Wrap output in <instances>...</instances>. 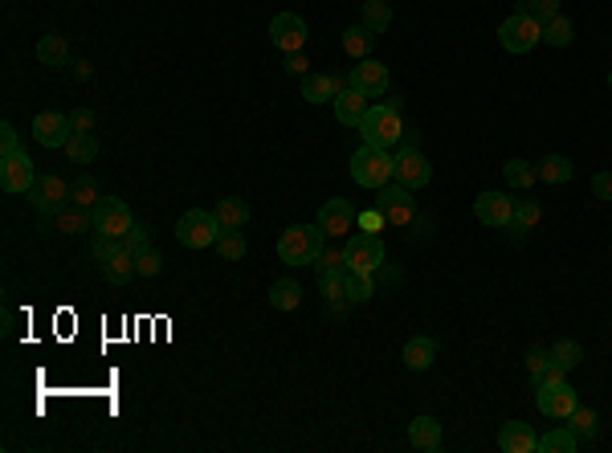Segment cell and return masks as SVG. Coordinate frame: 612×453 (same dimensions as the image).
I'll use <instances>...</instances> for the list:
<instances>
[{"label":"cell","instance_id":"51","mask_svg":"<svg viewBox=\"0 0 612 453\" xmlns=\"http://www.w3.org/2000/svg\"><path fill=\"white\" fill-rule=\"evenodd\" d=\"M12 151H20V143H17V131L4 123V127H0V155H12Z\"/></svg>","mask_w":612,"mask_h":453},{"label":"cell","instance_id":"41","mask_svg":"<svg viewBox=\"0 0 612 453\" xmlns=\"http://www.w3.org/2000/svg\"><path fill=\"white\" fill-rule=\"evenodd\" d=\"M70 201L82 204V209H94L102 196H99V188H94V180H78V184H70Z\"/></svg>","mask_w":612,"mask_h":453},{"label":"cell","instance_id":"56","mask_svg":"<svg viewBox=\"0 0 612 453\" xmlns=\"http://www.w3.org/2000/svg\"><path fill=\"white\" fill-rule=\"evenodd\" d=\"M608 86H612V70H608Z\"/></svg>","mask_w":612,"mask_h":453},{"label":"cell","instance_id":"29","mask_svg":"<svg viewBox=\"0 0 612 453\" xmlns=\"http://www.w3.org/2000/svg\"><path fill=\"white\" fill-rule=\"evenodd\" d=\"M547 360H552V368H560V372L568 376L572 368H580L584 347H580L576 339H560V343H552V352H547Z\"/></svg>","mask_w":612,"mask_h":453},{"label":"cell","instance_id":"53","mask_svg":"<svg viewBox=\"0 0 612 453\" xmlns=\"http://www.w3.org/2000/svg\"><path fill=\"white\" fill-rule=\"evenodd\" d=\"M401 147H421V131H409V127H404V135H401Z\"/></svg>","mask_w":612,"mask_h":453},{"label":"cell","instance_id":"4","mask_svg":"<svg viewBox=\"0 0 612 453\" xmlns=\"http://www.w3.org/2000/svg\"><path fill=\"white\" fill-rule=\"evenodd\" d=\"M498 41H502V50L506 53H531L543 41V25L527 9H514L511 17L498 25Z\"/></svg>","mask_w":612,"mask_h":453},{"label":"cell","instance_id":"49","mask_svg":"<svg viewBox=\"0 0 612 453\" xmlns=\"http://www.w3.org/2000/svg\"><path fill=\"white\" fill-rule=\"evenodd\" d=\"M70 123H74V131H94V111L91 107H78V111H70Z\"/></svg>","mask_w":612,"mask_h":453},{"label":"cell","instance_id":"10","mask_svg":"<svg viewBox=\"0 0 612 453\" xmlns=\"http://www.w3.org/2000/svg\"><path fill=\"white\" fill-rule=\"evenodd\" d=\"M33 139H37L41 147H50V151L66 147V143L74 139V123H70V115L41 111L37 119H33Z\"/></svg>","mask_w":612,"mask_h":453},{"label":"cell","instance_id":"28","mask_svg":"<svg viewBox=\"0 0 612 453\" xmlns=\"http://www.w3.org/2000/svg\"><path fill=\"white\" fill-rule=\"evenodd\" d=\"M343 50H347V58H371V50H376V33L368 29V25H352V29L343 33Z\"/></svg>","mask_w":612,"mask_h":453},{"label":"cell","instance_id":"46","mask_svg":"<svg viewBox=\"0 0 612 453\" xmlns=\"http://www.w3.org/2000/svg\"><path fill=\"white\" fill-rule=\"evenodd\" d=\"M319 270H343V266H347V258H343V250H327V245H322L319 250Z\"/></svg>","mask_w":612,"mask_h":453},{"label":"cell","instance_id":"48","mask_svg":"<svg viewBox=\"0 0 612 453\" xmlns=\"http://www.w3.org/2000/svg\"><path fill=\"white\" fill-rule=\"evenodd\" d=\"M592 196L612 201V171H596V176H592Z\"/></svg>","mask_w":612,"mask_h":453},{"label":"cell","instance_id":"27","mask_svg":"<svg viewBox=\"0 0 612 453\" xmlns=\"http://www.w3.org/2000/svg\"><path fill=\"white\" fill-rule=\"evenodd\" d=\"M535 171H539L543 184H568V180H572V160L560 155V151H552V155H543Z\"/></svg>","mask_w":612,"mask_h":453},{"label":"cell","instance_id":"26","mask_svg":"<svg viewBox=\"0 0 612 453\" xmlns=\"http://www.w3.org/2000/svg\"><path fill=\"white\" fill-rule=\"evenodd\" d=\"M335 78L331 74H306L302 78V99L311 102V107H319V102H335Z\"/></svg>","mask_w":612,"mask_h":453},{"label":"cell","instance_id":"30","mask_svg":"<svg viewBox=\"0 0 612 453\" xmlns=\"http://www.w3.org/2000/svg\"><path fill=\"white\" fill-rule=\"evenodd\" d=\"M360 25H368V29L376 33V37H380V33L392 25V4H388V0H363Z\"/></svg>","mask_w":612,"mask_h":453},{"label":"cell","instance_id":"37","mask_svg":"<svg viewBox=\"0 0 612 453\" xmlns=\"http://www.w3.org/2000/svg\"><path fill=\"white\" fill-rule=\"evenodd\" d=\"M572 37H576V25L568 17H552L547 25H543V41H547V45H555V50L572 45Z\"/></svg>","mask_w":612,"mask_h":453},{"label":"cell","instance_id":"9","mask_svg":"<svg viewBox=\"0 0 612 453\" xmlns=\"http://www.w3.org/2000/svg\"><path fill=\"white\" fill-rule=\"evenodd\" d=\"M91 212H94V233H102V237H127V229L135 225L131 209L123 201H115V196H102Z\"/></svg>","mask_w":612,"mask_h":453},{"label":"cell","instance_id":"38","mask_svg":"<svg viewBox=\"0 0 612 453\" xmlns=\"http://www.w3.org/2000/svg\"><path fill=\"white\" fill-rule=\"evenodd\" d=\"M217 253H221L225 262H242V258H245L242 229H221V233H217Z\"/></svg>","mask_w":612,"mask_h":453},{"label":"cell","instance_id":"36","mask_svg":"<svg viewBox=\"0 0 612 453\" xmlns=\"http://www.w3.org/2000/svg\"><path fill=\"white\" fill-rule=\"evenodd\" d=\"M502 176H506V184L519 188V192H527L535 180H539V171H535L527 160H506V163H502Z\"/></svg>","mask_w":612,"mask_h":453},{"label":"cell","instance_id":"40","mask_svg":"<svg viewBox=\"0 0 612 453\" xmlns=\"http://www.w3.org/2000/svg\"><path fill=\"white\" fill-rule=\"evenodd\" d=\"M319 290L331 302H339L343 290H347V266L343 270H319Z\"/></svg>","mask_w":612,"mask_h":453},{"label":"cell","instance_id":"14","mask_svg":"<svg viewBox=\"0 0 612 453\" xmlns=\"http://www.w3.org/2000/svg\"><path fill=\"white\" fill-rule=\"evenodd\" d=\"M433 180V168L429 160L421 155V147H401L396 151V184H404V188H425V184Z\"/></svg>","mask_w":612,"mask_h":453},{"label":"cell","instance_id":"2","mask_svg":"<svg viewBox=\"0 0 612 453\" xmlns=\"http://www.w3.org/2000/svg\"><path fill=\"white\" fill-rule=\"evenodd\" d=\"M327 242V233L319 225H290V229L278 237V258L286 266H311L319 262V250Z\"/></svg>","mask_w":612,"mask_h":453},{"label":"cell","instance_id":"35","mask_svg":"<svg viewBox=\"0 0 612 453\" xmlns=\"http://www.w3.org/2000/svg\"><path fill=\"white\" fill-rule=\"evenodd\" d=\"M568 429H572V433L580 437V441H592L596 429H600V421H596V413L588 409V404H576L572 417H568Z\"/></svg>","mask_w":612,"mask_h":453},{"label":"cell","instance_id":"32","mask_svg":"<svg viewBox=\"0 0 612 453\" xmlns=\"http://www.w3.org/2000/svg\"><path fill=\"white\" fill-rule=\"evenodd\" d=\"M66 155H70V163H94L99 160V139H94L91 131H74V139L66 143Z\"/></svg>","mask_w":612,"mask_h":453},{"label":"cell","instance_id":"19","mask_svg":"<svg viewBox=\"0 0 612 453\" xmlns=\"http://www.w3.org/2000/svg\"><path fill=\"white\" fill-rule=\"evenodd\" d=\"M498 449L502 453H535L539 449V437L527 421H506L498 429Z\"/></svg>","mask_w":612,"mask_h":453},{"label":"cell","instance_id":"43","mask_svg":"<svg viewBox=\"0 0 612 453\" xmlns=\"http://www.w3.org/2000/svg\"><path fill=\"white\" fill-rule=\"evenodd\" d=\"M135 270H139V278H155V274L163 270V258H160V250H143L139 258H135Z\"/></svg>","mask_w":612,"mask_h":453},{"label":"cell","instance_id":"12","mask_svg":"<svg viewBox=\"0 0 612 453\" xmlns=\"http://www.w3.org/2000/svg\"><path fill=\"white\" fill-rule=\"evenodd\" d=\"M37 171H33V160L25 155V147L12 151V155H0V188L4 192H29Z\"/></svg>","mask_w":612,"mask_h":453},{"label":"cell","instance_id":"24","mask_svg":"<svg viewBox=\"0 0 612 453\" xmlns=\"http://www.w3.org/2000/svg\"><path fill=\"white\" fill-rule=\"evenodd\" d=\"M37 61L41 66H53V70L70 66V41L61 37V33H45V37L37 41Z\"/></svg>","mask_w":612,"mask_h":453},{"label":"cell","instance_id":"34","mask_svg":"<svg viewBox=\"0 0 612 453\" xmlns=\"http://www.w3.org/2000/svg\"><path fill=\"white\" fill-rule=\"evenodd\" d=\"M539 217H543L539 201H519L514 204V217H511V233L514 237H527V233L539 225Z\"/></svg>","mask_w":612,"mask_h":453},{"label":"cell","instance_id":"6","mask_svg":"<svg viewBox=\"0 0 612 453\" xmlns=\"http://www.w3.org/2000/svg\"><path fill=\"white\" fill-rule=\"evenodd\" d=\"M535 404H539L543 417L568 421L572 409L580 404V396H576V388L568 380H535Z\"/></svg>","mask_w":612,"mask_h":453},{"label":"cell","instance_id":"44","mask_svg":"<svg viewBox=\"0 0 612 453\" xmlns=\"http://www.w3.org/2000/svg\"><path fill=\"white\" fill-rule=\"evenodd\" d=\"M527 12H531L539 25H547L552 17H560V0H527Z\"/></svg>","mask_w":612,"mask_h":453},{"label":"cell","instance_id":"8","mask_svg":"<svg viewBox=\"0 0 612 453\" xmlns=\"http://www.w3.org/2000/svg\"><path fill=\"white\" fill-rule=\"evenodd\" d=\"M25 196H29V204L41 212V217H53L61 204H70V184L61 180V176H37Z\"/></svg>","mask_w":612,"mask_h":453},{"label":"cell","instance_id":"1","mask_svg":"<svg viewBox=\"0 0 612 453\" xmlns=\"http://www.w3.org/2000/svg\"><path fill=\"white\" fill-rule=\"evenodd\" d=\"M352 180L360 184V188H384V184H392L396 180V155H392L388 147L363 143L352 155Z\"/></svg>","mask_w":612,"mask_h":453},{"label":"cell","instance_id":"17","mask_svg":"<svg viewBox=\"0 0 612 453\" xmlns=\"http://www.w3.org/2000/svg\"><path fill=\"white\" fill-rule=\"evenodd\" d=\"M352 86L363 91L368 99H380V94L388 91V66L376 58H363L360 66H352Z\"/></svg>","mask_w":612,"mask_h":453},{"label":"cell","instance_id":"13","mask_svg":"<svg viewBox=\"0 0 612 453\" xmlns=\"http://www.w3.org/2000/svg\"><path fill=\"white\" fill-rule=\"evenodd\" d=\"M384 196H380V212L388 225H409L412 217H417V201H412V188H404V184H384Z\"/></svg>","mask_w":612,"mask_h":453},{"label":"cell","instance_id":"21","mask_svg":"<svg viewBox=\"0 0 612 453\" xmlns=\"http://www.w3.org/2000/svg\"><path fill=\"white\" fill-rule=\"evenodd\" d=\"M53 229L61 233H70V237H78V233H91L94 229V212L91 209H82V204H61L58 212H53Z\"/></svg>","mask_w":612,"mask_h":453},{"label":"cell","instance_id":"25","mask_svg":"<svg viewBox=\"0 0 612 453\" xmlns=\"http://www.w3.org/2000/svg\"><path fill=\"white\" fill-rule=\"evenodd\" d=\"M212 212H217L221 229H245V225H250V204H245L242 196H225Z\"/></svg>","mask_w":612,"mask_h":453},{"label":"cell","instance_id":"5","mask_svg":"<svg viewBox=\"0 0 612 453\" xmlns=\"http://www.w3.org/2000/svg\"><path fill=\"white\" fill-rule=\"evenodd\" d=\"M217 233H221L217 212H204V209H188L176 221V242L184 250H209V245H217Z\"/></svg>","mask_w":612,"mask_h":453},{"label":"cell","instance_id":"22","mask_svg":"<svg viewBox=\"0 0 612 453\" xmlns=\"http://www.w3.org/2000/svg\"><path fill=\"white\" fill-rule=\"evenodd\" d=\"M409 441L425 453H437L441 449V421H437V417H412Z\"/></svg>","mask_w":612,"mask_h":453},{"label":"cell","instance_id":"33","mask_svg":"<svg viewBox=\"0 0 612 453\" xmlns=\"http://www.w3.org/2000/svg\"><path fill=\"white\" fill-rule=\"evenodd\" d=\"M298 302H302V286L298 282L282 278V282L270 286V306L274 311H298Z\"/></svg>","mask_w":612,"mask_h":453},{"label":"cell","instance_id":"31","mask_svg":"<svg viewBox=\"0 0 612 453\" xmlns=\"http://www.w3.org/2000/svg\"><path fill=\"white\" fill-rule=\"evenodd\" d=\"M576 449H580V437H576L568 425L547 429V433L539 437V453H576Z\"/></svg>","mask_w":612,"mask_h":453},{"label":"cell","instance_id":"54","mask_svg":"<svg viewBox=\"0 0 612 453\" xmlns=\"http://www.w3.org/2000/svg\"><path fill=\"white\" fill-rule=\"evenodd\" d=\"M70 66H74V78H91V74H94L91 61H70Z\"/></svg>","mask_w":612,"mask_h":453},{"label":"cell","instance_id":"23","mask_svg":"<svg viewBox=\"0 0 612 453\" xmlns=\"http://www.w3.org/2000/svg\"><path fill=\"white\" fill-rule=\"evenodd\" d=\"M433 360H437V343H433L429 335H412V339L404 343V368H412V372H429Z\"/></svg>","mask_w":612,"mask_h":453},{"label":"cell","instance_id":"52","mask_svg":"<svg viewBox=\"0 0 612 453\" xmlns=\"http://www.w3.org/2000/svg\"><path fill=\"white\" fill-rule=\"evenodd\" d=\"M384 221V212L376 209V212H368V217H363V233H376V225Z\"/></svg>","mask_w":612,"mask_h":453},{"label":"cell","instance_id":"45","mask_svg":"<svg viewBox=\"0 0 612 453\" xmlns=\"http://www.w3.org/2000/svg\"><path fill=\"white\" fill-rule=\"evenodd\" d=\"M119 242H123V237H102V233H94V242H91V262H102V258H107V253H111Z\"/></svg>","mask_w":612,"mask_h":453},{"label":"cell","instance_id":"3","mask_svg":"<svg viewBox=\"0 0 612 453\" xmlns=\"http://www.w3.org/2000/svg\"><path fill=\"white\" fill-rule=\"evenodd\" d=\"M360 135L363 143H371V147H401V135H404V119L401 111H392L388 102H380V107H368V115L360 119Z\"/></svg>","mask_w":612,"mask_h":453},{"label":"cell","instance_id":"39","mask_svg":"<svg viewBox=\"0 0 612 453\" xmlns=\"http://www.w3.org/2000/svg\"><path fill=\"white\" fill-rule=\"evenodd\" d=\"M371 294H376V286H371V274L347 270V290H343V298H347V302H368Z\"/></svg>","mask_w":612,"mask_h":453},{"label":"cell","instance_id":"20","mask_svg":"<svg viewBox=\"0 0 612 453\" xmlns=\"http://www.w3.org/2000/svg\"><path fill=\"white\" fill-rule=\"evenodd\" d=\"M363 115H368V94H363V91L347 86V91L335 94V119H339L343 127H360Z\"/></svg>","mask_w":612,"mask_h":453},{"label":"cell","instance_id":"7","mask_svg":"<svg viewBox=\"0 0 612 453\" xmlns=\"http://www.w3.org/2000/svg\"><path fill=\"white\" fill-rule=\"evenodd\" d=\"M343 258H347V270L376 274L384 266V242L376 233H355V237H347V245H343Z\"/></svg>","mask_w":612,"mask_h":453},{"label":"cell","instance_id":"15","mask_svg":"<svg viewBox=\"0 0 612 453\" xmlns=\"http://www.w3.org/2000/svg\"><path fill=\"white\" fill-rule=\"evenodd\" d=\"M473 217L490 229H511V217H514V201L511 196H502V192H482L478 201H473Z\"/></svg>","mask_w":612,"mask_h":453},{"label":"cell","instance_id":"55","mask_svg":"<svg viewBox=\"0 0 612 453\" xmlns=\"http://www.w3.org/2000/svg\"><path fill=\"white\" fill-rule=\"evenodd\" d=\"M335 78V91H347V86H352V74H331Z\"/></svg>","mask_w":612,"mask_h":453},{"label":"cell","instance_id":"42","mask_svg":"<svg viewBox=\"0 0 612 453\" xmlns=\"http://www.w3.org/2000/svg\"><path fill=\"white\" fill-rule=\"evenodd\" d=\"M123 245H127V250H131V253H135V258H139V253H143V250H151L147 225H139V221L131 225V229H127V237H123Z\"/></svg>","mask_w":612,"mask_h":453},{"label":"cell","instance_id":"47","mask_svg":"<svg viewBox=\"0 0 612 453\" xmlns=\"http://www.w3.org/2000/svg\"><path fill=\"white\" fill-rule=\"evenodd\" d=\"M547 352H543V347H531V352H527V372H531V380H539L543 372H547Z\"/></svg>","mask_w":612,"mask_h":453},{"label":"cell","instance_id":"16","mask_svg":"<svg viewBox=\"0 0 612 453\" xmlns=\"http://www.w3.org/2000/svg\"><path fill=\"white\" fill-rule=\"evenodd\" d=\"M355 225V209L343 196H331V201L319 209V229L331 237V242H339V237H347Z\"/></svg>","mask_w":612,"mask_h":453},{"label":"cell","instance_id":"11","mask_svg":"<svg viewBox=\"0 0 612 453\" xmlns=\"http://www.w3.org/2000/svg\"><path fill=\"white\" fill-rule=\"evenodd\" d=\"M270 41H274V50L282 53H302V45H306V20L298 12H278L270 20Z\"/></svg>","mask_w":612,"mask_h":453},{"label":"cell","instance_id":"50","mask_svg":"<svg viewBox=\"0 0 612 453\" xmlns=\"http://www.w3.org/2000/svg\"><path fill=\"white\" fill-rule=\"evenodd\" d=\"M286 74H298V78H306V74H311V61L302 58V53H286Z\"/></svg>","mask_w":612,"mask_h":453},{"label":"cell","instance_id":"18","mask_svg":"<svg viewBox=\"0 0 612 453\" xmlns=\"http://www.w3.org/2000/svg\"><path fill=\"white\" fill-rule=\"evenodd\" d=\"M94 266H99V274H102V278H107L111 286H123V282H131V278L139 274V270H135V253H131L123 242L115 245V250L107 253L102 262H94Z\"/></svg>","mask_w":612,"mask_h":453}]
</instances>
